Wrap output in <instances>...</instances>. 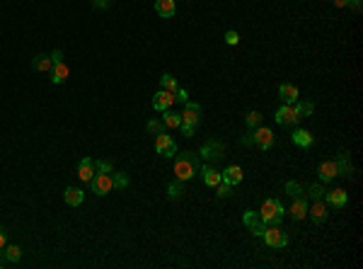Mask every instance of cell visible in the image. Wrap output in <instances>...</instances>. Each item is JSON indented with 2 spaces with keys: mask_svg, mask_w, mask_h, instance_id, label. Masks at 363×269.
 Instances as JSON below:
<instances>
[{
  "mask_svg": "<svg viewBox=\"0 0 363 269\" xmlns=\"http://www.w3.org/2000/svg\"><path fill=\"white\" fill-rule=\"evenodd\" d=\"M198 160H201V158H198V153H191V150L182 153V156H177V160H175V177L182 179V182L191 179L198 170H201Z\"/></svg>",
  "mask_w": 363,
  "mask_h": 269,
  "instance_id": "obj_1",
  "label": "cell"
},
{
  "mask_svg": "<svg viewBox=\"0 0 363 269\" xmlns=\"http://www.w3.org/2000/svg\"><path fill=\"white\" fill-rule=\"evenodd\" d=\"M198 122H201V104L198 102H184V112H182V124H179V129H182V134L191 138L194 131L198 129Z\"/></svg>",
  "mask_w": 363,
  "mask_h": 269,
  "instance_id": "obj_2",
  "label": "cell"
},
{
  "mask_svg": "<svg viewBox=\"0 0 363 269\" xmlns=\"http://www.w3.org/2000/svg\"><path fill=\"white\" fill-rule=\"evenodd\" d=\"M259 216L266 225H281L284 223V216H286V209L278 199H264L262 202V209H259Z\"/></svg>",
  "mask_w": 363,
  "mask_h": 269,
  "instance_id": "obj_3",
  "label": "cell"
},
{
  "mask_svg": "<svg viewBox=\"0 0 363 269\" xmlns=\"http://www.w3.org/2000/svg\"><path fill=\"white\" fill-rule=\"evenodd\" d=\"M262 238H264V243L269 247H286L288 245V236L278 228V225H266Z\"/></svg>",
  "mask_w": 363,
  "mask_h": 269,
  "instance_id": "obj_4",
  "label": "cell"
},
{
  "mask_svg": "<svg viewBox=\"0 0 363 269\" xmlns=\"http://www.w3.org/2000/svg\"><path fill=\"white\" fill-rule=\"evenodd\" d=\"M223 153H225V148H223V143H220V141H206L204 146L198 148V158H201V160H209V163L220 160V158H223Z\"/></svg>",
  "mask_w": 363,
  "mask_h": 269,
  "instance_id": "obj_5",
  "label": "cell"
},
{
  "mask_svg": "<svg viewBox=\"0 0 363 269\" xmlns=\"http://www.w3.org/2000/svg\"><path fill=\"white\" fill-rule=\"evenodd\" d=\"M155 150H157L163 158H175L177 156L175 138H172V136H167L165 131H163V134H157L155 136Z\"/></svg>",
  "mask_w": 363,
  "mask_h": 269,
  "instance_id": "obj_6",
  "label": "cell"
},
{
  "mask_svg": "<svg viewBox=\"0 0 363 269\" xmlns=\"http://www.w3.org/2000/svg\"><path fill=\"white\" fill-rule=\"evenodd\" d=\"M90 187L92 191L97 194V197H104V194H109L114 189V179H111V172L109 175H104V172H97L95 177L90 179Z\"/></svg>",
  "mask_w": 363,
  "mask_h": 269,
  "instance_id": "obj_7",
  "label": "cell"
},
{
  "mask_svg": "<svg viewBox=\"0 0 363 269\" xmlns=\"http://www.w3.org/2000/svg\"><path fill=\"white\" fill-rule=\"evenodd\" d=\"M242 223L247 225V230H250L252 236H259V238H262V233H264V228H266V223L262 221L259 211H245L242 213Z\"/></svg>",
  "mask_w": 363,
  "mask_h": 269,
  "instance_id": "obj_8",
  "label": "cell"
},
{
  "mask_svg": "<svg viewBox=\"0 0 363 269\" xmlns=\"http://www.w3.org/2000/svg\"><path fill=\"white\" fill-rule=\"evenodd\" d=\"M252 136H254V146H259L262 150H269V148L274 146V134H271V129L257 126V129H252Z\"/></svg>",
  "mask_w": 363,
  "mask_h": 269,
  "instance_id": "obj_9",
  "label": "cell"
},
{
  "mask_svg": "<svg viewBox=\"0 0 363 269\" xmlns=\"http://www.w3.org/2000/svg\"><path fill=\"white\" fill-rule=\"evenodd\" d=\"M308 197L305 194H300V197H293V204H291V216H293V221H303L305 216H308Z\"/></svg>",
  "mask_w": 363,
  "mask_h": 269,
  "instance_id": "obj_10",
  "label": "cell"
},
{
  "mask_svg": "<svg viewBox=\"0 0 363 269\" xmlns=\"http://www.w3.org/2000/svg\"><path fill=\"white\" fill-rule=\"evenodd\" d=\"M298 122H300V119H298L293 104H284V107L276 112V124H281V126H291V124H298Z\"/></svg>",
  "mask_w": 363,
  "mask_h": 269,
  "instance_id": "obj_11",
  "label": "cell"
},
{
  "mask_svg": "<svg viewBox=\"0 0 363 269\" xmlns=\"http://www.w3.org/2000/svg\"><path fill=\"white\" fill-rule=\"evenodd\" d=\"M175 104V92H167V90H157L153 97V107L157 109V112H165V109H170Z\"/></svg>",
  "mask_w": 363,
  "mask_h": 269,
  "instance_id": "obj_12",
  "label": "cell"
},
{
  "mask_svg": "<svg viewBox=\"0 0 363 269\" xmlns=\"http://www.w3.org/2000/svg\"><path fill=\"white\" fill-rule=\"evenodd\" d=\"M308 213H310V218H312V223H325L327 221V204L322 202V199H315V204L312 206H308Z\"/></svg>",
  "mask_w": 363,
  "mask_h": 269,
  "instance_id": "obj_13",
  "label": "cell"
},
{
  "mask_svg": "<svg viewBox=\"0 0 363 269\" xmlns=\"http://www.w3.org/2000/svg\"><path fill=\"white\" fill-rule=\"evenodd\" d=\"M242 177H245V172H242L240 165H228V168L220 172V179L223 182H228L230 187H235V184H240Z\"/></svg>",
  "mask_w": 363,
  "mask_h": 269,
  "instance_id": "obj_14",
  "label": "cell"
},
{
  "mask_svg": "<svg viewBox=\"0 0 363 269\" xmlns=\"http://www.w3.org/2000/svg\"><path fill=\"white\" fill-rule=\"evenodd\" d=\"M155 12H157L163 20H170V17H175V12H177V0H155Z\"/></svg>",
  "mask_w": 363,
  "mask_h": 269,
  "instance_id": "obj_15",
  "label": "cell"
},
{
  "mask_svg": "<svg viewBox=\"0 0 363 269\" xmlns=\"http://www.w3.org/2000/svg\"><path fill=\"white\" fill-rule=\"evenodd\" d=\"M317 175H319V182H330V179L339 177V175H337V163H334V160H325V163H319Z\"/></svg>",
  "mask_w": 363,
  "mask_h": 269,
  "instance_id": "obj_16",
  "label": "cell"
},
{
  "mask_svg": "<svg viewBox=\"0 0 363 269\" xmlns=\"http://www.w3.org/2000/svg\"><path fill=\"white\" fill-rule=\"evenodd\" d=\"M325 197H327V204H332L334 209H344L346 202H349V194L344 189H332V191H325Z\"/></svg>",
  "mask_w": 363,
  "mask_h": 269,
  "instance_id": "obj_17",
  "label": "cell"
},
{
  "mask_svg": "<svg viewBox=\"0 0 363 269\" xmlns=\"http://www.w3.org/2000/svg\"><path fill=\"white\" fill-rule=\"evenodd\" d=\"M337 175H344V177H349L353 172V168H351V158H349V153L346 150H339V156H337Z\"/></svg>",
  "mask_w": 363,
  "mask_h": 269,
  "instance_id": "obj_18",
  "label": "cell"
},
{
  "mask_svg": "<svg viewBox=\"0 0 363 269\" xmlns=\"http://www.w3.org/2000/svg\"><path fill=\"white\" fill-rule=\"evenodd\" d=\"M77 177L90 184V179L95 177V165H92V158H83V160H80V165H77Z\"/></svg>",
  "mask_w": 363,
  "mask_h": 269,
  "instance_id": "obj_19",
  "label": "cell"
},
{
  "mask_svg": "<svg viewBox=\"0 0 363 269\" xmlns=\"http://www.w3.org/2000/svg\"><path fill=\"white\" fill-rule=\"evenodd\" d=\"M63 199H66L68 206H80V204L85 202V191L77 189V187H66V191H63Z\"/></svg>",
  "mask_w": 363,
  "mask_h": 269,
  "instance_id": "obj_20",
  "label": "cell"
},
{
  "mask_svg": "<svg viewBox=\"0 0 363 269\" xmlns=\"http://www.w3.org/2000/svg\"><path fill=\"white\" fill-rule=\"evenodd\" d=\"M278 97H281V102H284V104H296V102H298V88H296V85H288V83H284V85L278 88Z\"/></svg>",
  "mask_w": 363,
  "mask_h": 269,
  "instance_id": "obj_21",
  "label": "cell"
},
{
  "mask_svg": "<svg viewBox=\"0 0 363 269\" xmlns=\"http://www.w3.org/2000/svg\"><path fill=\"white\" fill-rule=\"evenodd\" d=\"M51 80H54V85H61V83L68 80V66L63 61L54 63V68H51Z\"/></svg>",
  "mask_w": 363,
  "mask_h": 269,
  "instance_id": "obj_22",
  "label": "cell"
},
{
  "mask_svg": "<svg viewBox=\"0 0 363 269\" xmlns=\"http://www.w3.org/2000/svg\"><path fill=\"white\" fill-rule=\"evenodd\" d=\"M32 68L39 70V73H49V70L54 68V61H51V56H46V54H39V56L32 58Z\"/></svg>",
  "mask_w": 363,
  "mask_h": 269,
  "instance_id": "obj_23",
  "label": "cell"
},
{
  "mask_svg": "<svg viewBox=\"0 0 363 269\" xmlns=\"http://www.w3.org/2000/svg\"><path fill=\"white\" fill-rule=\"evenodd\" d=\"M312 141H315V138H312V134H310V131H305V129H296V131H293V143H296V146L310 148V146H312Z\"/></svg>",
  "mask_w": 363,
  "mask_h": 269,
  "instance_id": "obj_24",
  "label": "cell"
},
{
  "mask_svg": "<svg viewBox=\"0 0 363 269\" xmlns=\"http://www.w3.org/2000/svg\"><path fill=\"white\" fill-rule=\"evenodd\" d=\"M201 175H204V182H206V187H218L220 184V172L216 168H209V165H204L201 168Z\"/></svg>",
  "mask_w": 363,
  "mask_h": 269,
  "instance_id": "obj_25",
  "label": "cell"
},
{
  "mask_svg": "<svg viewBox=\"0 0 363 269\" xmlns=\"http://www.w3.org/2000/svg\"><path fill=\"white\" fill-rule=\"evenodd\" d=\"M163 124L170 126V129H179V124H182V114L172 112V109H165V114H163Z\"/></svg>",
  "mask_w": 363,
  "mask_h": 269,
  "instance_id": "obj_26",
  "label": "cell"
},
{
  "mask_svg": "<svg viewBox=\"0 0 363 269\" xmlns=\"http://www.w3.org/2000/svg\"><path fill=\"white\" fill-rule=\"evenodd\" d=\"M293 107H296L298 119H305V117H310V114L315 112V104H312V102H300V100H298Z\"/></svg>",
  "mask_w": 363,
  "mask_h": 269,
  "instance_id": "obj_27",
  "label": "cell"
},
{
  "mask_svg": "<svg viewBox=\"0 0 363 269\" xmlns=\"http://www.w3.org/2000/svg\"><path fill=\"white\" fill-rule=\"evenodd\" d=\"M160 85H163L160 90H167V92H177V90H179V85H177V78L172 75V73H163V78H160Z\"/></svg>",
  "mask_w": 363,
  "mask_h": 269,
  "instance_id": "obj_28",
  "label": "cell"
},
{
  "mask_svg": "<svg viewBox=\"0 0 363 269\" xmlns=\"http://www.w3.org/2000/svg\"><path fill=\"white\" fill-rule=\"evenodd\" d=\"M3 255H5V259L8 262H20V257H22V250L17 245H5L3 247Z\"/></svg>",
  "mask_w": 363,
  "mask_h": 269,
  "instance_id": "obj_29",
  "label": "cell"
},
{
  "mask_svg": "<svg viewBox=\"0 0 363 269\" xmlns=\"http://www.w3.org/2000/svg\"><path fill=\"white\" fill-rule=\"evenodd\" d=\"M182 189H184V182H182V179H175V182L167 184V197H170V199H179V197H182Z\"/></svg>",
  "mask_w": 363,
  "mask_h": 269,
  "instance_id": "obj_30",
  "label": "cell"
},
{
  "mask_svg": "<svg viewBox=\"0 0 363 269\" xmlns=\"http://www.w3.org/2000/svg\"><path fill=\"white\" fill-rule=\"evenodd\" d=\"M92 165H95V175L97 172H104V175L114 172V165H111L109 160H92Z\"/></svg>",
  "mask_w": 363,
  "mask_h": 269,
  "instance_id": "obj_31",
  "label": "cell"
},
{
  "mask_svg": "<svg viewBox=\"0 0 363 269\" xmlns=\"http://www.w3.org/2000/svg\"><path fill=\"white\" fill-rule=\"evenodd\" d=\"M111 179H114V187H116V189H126V187H129V175H126V172H116V175L111 172Z\"/></svg>",
  "mask_w": 363,
  "mask_h": 269,
  "instance_id": "obj_32",
  "label": "cell"
},
{
  "mask_svg": "<svg viewBox=\"0 0 363 269\" xmlns=\"http://www.w3.org/2000/svg\"><path fill=\"white\" fill-rule=\"evenodd\" d=\"M145 129H148V134L157 136V134H163V131H165V124L157 122V119H150V122L145 124Z\"/></svg>",
  "mask_w": 363,
  "mask_h": 269,
  "instance_id": "obj_33",
  "label": "cell"
},
{
  "mask_svg": "<svg viewBox=\"0 0 363 269\" xmlns=\"http://www.w3.org/2000/svg\"><path fill=\"white\" fill-rule=\"evenodd\" d=\"M245 122H247V129L252 131V129H257V126L262 124V114H259V112H250V114H247V119H245Z\"/></svg>",
  "mask_w": 363,
  "mask_h": 269,
  "instance_id": "obj_34",
  "label": "cell"
},
{
  "mask_svg": "<svg viewBox=\"0 0 363 269\" xmlns=\"http://www.w3.org/2000/svg\"><path fill=\"white\" fill-rule=\"evenodd\" d=\"M284 189H286L288 197H300V194H303L300 184H298V182H293V179H291V182H286V187H284Z\"/></svg>",
  "mask_w": 363,
  "mask_h": 269,
  "instance_id": "obj_35",
  "label": "cell"
},
{
  "mask_svg": "<svg viewBox=\"0 0 363 269\" xmlns=\"http://www.w3.org/2000/svg\"><path fill=\"white\" fill-rule=\"evenodd\" d=\"M310 199H322L325 197V189H322V184H310Z\"/></svg>",
  "mask_w": 363,
  "mask_h": 269,
  "instance_id": "obj_36",
  "label": "cell"
},
{
  "mask_svg": "<svg viewBox=\"0 0 363 269\" xmlns=\"http://www.w3.org/2000/svg\"><path fill=\"white\" fill-rule=\"evenodd\" d=\"M216 189H218V197H220V199H225V197L230 194V189H232V187L228 184V182H223V179H220V184L216 187Z\"/></svg>",
  "mask_w": 363,
  "mask_h": 269,
  "instance_id": "obj_37",
  "label": "cell"
},
{
  "mask_svg": "<svg viewBox=\"0 0 363 269\" xmlns=\"http://www.w3.org/2000/svg\"><path fill=\"white\" fill-rule=\"evenodd\" d=\"M225 44H230V46H235V44H240V34L237 32H225Z\"/></svg>",
  "mask_w": 363,
  "mask_h": 269,
  "instance_id": "obj_38",
  "label": "cell"
},
{
  "mask_svg": "<svg viewBox=\"0 0 363 269\" xmlns=\"http://www.w3.org/2000/svg\"><path fill=\"white\" fill-rule=\"evenodd\" d=\"M175 102H182V104H184V102H189V92H187V90H182V88L177 90V92H175Z\"/></svg>",
  "mask_w": 363,
  "mask_h": 269,
  "instance_id": "obj_39",
  "label": "cell"
},
{
  "mask_svg": "<svg viewBox=\"0 0 363 269\" xmlns=\"http://www.w3.org/2000/svg\"><path fill=\"white\" fill-rule=\"evenodd\" d=\"M240 143H242V146H252V143H254V136H252V131H247V134L242 136V138H240Z\"/></svg>",
  "mask_w": 363,
  "mask_h": 269,
  "instance_id": "obj_40",
  "label": "cell"
},
{
  "mask_svg": "<svg viewBox=\"0 0 363 269\" xmlns=\"http://www.w3.org/2000/svg\"><path fill=\"white\" fill-rule=\"evenodd\" d=\"M92 5H95L97 10H104V8L109 5V0H92Z\"/></svg>",
  "mask_w": 363,
  "mask_h": 269,
  "instance_id": "obj_41",
  "label": "cell"
},
{
  "mask_svg": "<svg viewBox=\"0 0 363 269\" xmlns=\"http://www.w3.org/2000/svg\"><path fill=\"white\" fill-rule=\"evenodd\" d=\"M51 61H54V63H58V61H63V51H61V49H56L54 54H51Z\"/></svg>",
  "mask_w": 363,
  "mask_h": 269,
  "instance_id": "obj_42",
  "label": "cell"
},
{
  "mask_svg": "<svg viewBox=\"0 0 363 269\" xmlns=\"http://www.w3.org/2000/svg\"><path fill=\"white\" fill-rule=\"evenodd\" d=\"M5 245H8V238H5V230L0 228V250H3Z\"/></svg>",
  "mask_w": 363,
  "mask_h": 269,
  "instance_id": "obj_43",
  "label": "cell"
},
{
  "mask_svg": "<svg viewBox=\"0 0 363 269\" xmlns=\"http://www.w3.org/2000/svg\"><path fill=\"white\" fill-rule=\"evenodd\" d=\"M349 3H351V5H353V8H356V10L361 8V0H349Z\"/></svg>",
  "mask_w": 363,
  "mask_h": 269,
  "instance_id": "obj_44",
  "label": "cell"
},
{
  "mask_svg": "<svg viewBox=\"0 0 363 269\" xmlns=\"http://www.w3.org/2000/svg\"><path fill=\"white\" fill-rule=\"evenodd\" d=\"M334 3H337L339 8H344V5H349V0H334Z\"/></svg>",
  "mask_w": 363,
  "mask_h": 269,
  "instance_id": "obj_45",
  "label": "cell"
}]
</instances>
